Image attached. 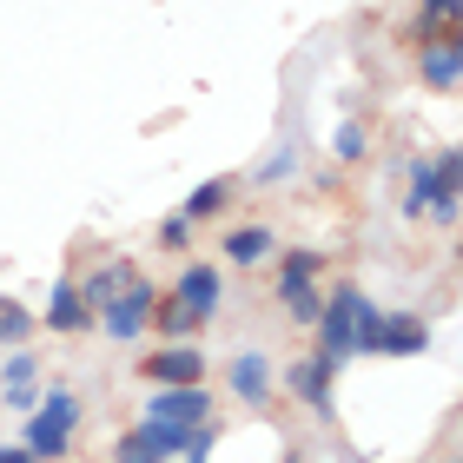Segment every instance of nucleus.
Here are the masks:
<instances>
[{
  "label": "nucleus",
  "mask_w": 463,
  "mask_h": 463,
  "mask_svg": "<svg viewBox=\"0 0 463 463\" xmlns=\"http://www.w3.org/2000/svg\"><path fill=\"white\" fill-rule=\"evenodd\" d=\"M73 437H80V397L67 384H47L40 404L27 411V437H20V444L33 450V463H67Z\"/></svg>",
  "instance_id": "nucleus-1"
},
{
  "label": "nucleus",
  "mask_w": 463,
  "mask_h": 463,
  "mask_svg": "<svg viewBox=\"0 0 463 463\" xmlns=\"http://www.w3.org/2000/svg\"><path fill=\"white\" fill-rule=\"evenodd\" d=\"M318 271H325V251H311V245L279 251V285H271V291H279V305H285L291 325H311V318H318V305H325Z\"/></svg>",
  "instance_id": "nucleus-2"
},
{
  "label": "nucleus",
  "mask_w": 463,
  "mask_h": 463,
  "mask_svg": "<svg viewBox=\"0 0 463 463\" xmlns=\"http://www.w3.org/2000/svg\"><path fill=\"white\" fill-rule=\"evenodd\" d=\"M153 298H159V285L153 279H139V271H133V279H126L119 291H113V298L107 305H99V331H107V338H119V345H133V338H146V325H153Z\"/></svg>",
  "instance_id": "nucleus-3"
},
{
  "label": "nucleus",
  "mask_w": 463,
  "mask_h": 463,
  "mask_svg": "<svg viewBox=\"0 0 463 463\" xmlns=\"http://www.w3.org/2000/svg\"><path fill=\"white\" fill-rule=\"evenodd\" d=\"M357 298H364V285H338V291H325L318 318H311V331H318V357H331V364H345V357H351V318H357Z\"/></svg>",
  "instance_id": "nucleus-4"
},
{
  "label": "nucleus",
  "mask_w": 463,
  "mask_h": 463,
  "mask_svg": "<svg viewBox=\"0 0 463 463\" xmlns=\"http://www.w3.org/2000/svg\"><path fill=\"white\" fill-rule=\"evenodd\" d=\"M173 298L193 311L199 325H213L219 305H225V265H213V259H185L179 279H173Z\"/></svg>",
  "instance_id": "nucleus-5"
},
{
  "label": "nucleus",
  "mask_w": 463,
  "mask_h": 463,
  "mask_svg": "<svg viewBox=\"0 0 463 463\" xmlns=\"http://www.w3.org/2000/svg\"><path fill=\"white\" fill-rule=\"evenodd\" d=\"M205 351L193 338H173V345H159V351H146L139 357V377L146 384H205Z\"/></svg>",
  "instance_id": "nucleus-6"
},
{
  "label": "nucleus",
  "mask_w": 463,
  "mask_h": 463,
  "mask_svg": "<svg viewBox=\"0 0 463 463\" xmlns=\"http://www.w3.org/2000/svg\"><path fill=\"white\" fill-rule=\"evenodd\" d=\"M146 417L153 424H205L213 417V384H146Z\"/></svg>",
  "instance_id": "nucleus-7"
},
{
  "label": "nucleus",
  "mask_w": 463,
  "mask_h": 463,
  "mask_svg": "<svg viewBox=\"0 0 463 463\" xmlns=\"http://www.w3.org/2000/svg\"><path fill=\"white\" fill-rule=\"evenodd\" d=\"M285 391L298 397L311 417H331V411H338V404H331V391H338V364H331V357H318V351H305L298 364L285 371Z\"/></svg>",
  "instance_id": "nucleus-8"
},
{
  "label": "nucleus",
  "mask_w": 463,
  "mask_h": 463,
  "mask_svg": "<svg viewBox=\"0 0 463 463\" xmlns=\"http://www.w3.org/2000/svg\"><path fill=\"white\" fill-rule=\"evenodd\" d=\"M271 384H279V364H271V351H259V345L232 351V364H225V391L239 397V404H271Z\"/></svg>",
  "instance_id": "nucleus-9"
},
{
  "label": "nucleus",
  "mask_w": 463,
  "mask_h": 463,
  "mask_svg": "<svg viewBox=\"0 0 463 463\" xmlns=\"http://www.w3.org/2000/svg\"><path fill=\"white\" fill-rule=\"evenodd\" d=\"M40 325H47L53 338H87V331H93V305L80 298L73 271H67V279H53V291H47V311H40Z\"/></svg>",
  "instance_id": "nucleus-10"
},
{
  "label": "nucleus",
  "mask_w": 463,
  "mask_h": 463,
  "mask_svg": "<svg viewBox=\"0 0 463 463\" xmlns=\"http://www.w3.org/2000/svg\"><path fill=\"white\" fill-rule=\"evenodd\" d=\"M0 404L20 411V417L40 404V351H27V345L7 351V364H0Z\"/></svg>",
  "instance_id": "nucleus-11"
},
{
  "label": "nucleus",
  "mask_w": 463,
  "mask_h": 463,
  "mask_svg": "<svg viewBox=\"0 0 463 463\" xmlns=\"http://www.w3.org/2000/svg\"><path fill=\"white\" fill-rule=\"evenodd\" d=\"M417 80H424L430 93H457L463 87V40H430V47H417Z\"/></svg>",
  "instance_id": "nucleus-12"
},
{
  "label": "nucleus",
  "mask_w": 463,
  "mask_h": 463,
  "mask_svg": "<svg viewBox=\"0 0 463 463\" xmlns=\"http://www.w3.org/2000/svg\"><path fill=\"white\" fill-rule=\"evenodd\" d=\"M219 251H225V265H271V259H279V232H271L265 219L232 225L225 239H219Z\"/></svg>",
  "instance_id": "nucleus-13"
},
{
  "label": "nucleus",
  "mask_w": 463,
  "mask_h": 463,
  "mask_svg": "<svg viewBox=\"0 0 463 463\" xmlns=\"http://www.w3.org/2000/svg\"><path fill=\"white\" fill-rule=\"evenodd\" d=\"M430 40H463V0H417L411 47H430Z\"/></svg>",
  "instance_id": "nucleus-14"
},
{
  "label": "nucleus",
  "mask_w": 463,
  "mask_h": 463,
  "mask_svg": "<svg viewBox=\"0 0 463 463\" xmlns=\"http://www.w3.org/2000/svg\"><path fill=\"white\" fill-rule=\"evenodd\" d=\"M430 351V325L417 311H384V345L377 357H424Z\"/></svg>",
  "instance_id": "nucleus-15"
},
{
  "label": "nucleus",
  "mask_w": 463,
  "mask_h": 463,
  "mask_svg": "<svg viewBox=\"0 0 463 463\" xmlns=\"http://www.w3.org/2000/svg\"><path fill=\"white\" fill-rule=\"evenodd\" d=\"M232 199H239V185H232V179H199L193 193H185L179 213L193 219V225H205V219H225V213H232Z\"/></svg>",
  "instance_id": "nucleus-16"
},
{
  "label": "nucleus",
  "mask_w": 463,
  "mask_h": 463,
  "mask_svg": "<svg viewBox=\"0 0 463 463\" xmlns=\"http://www.w3.org/2000/svg\"><path fill=\"white\" fill-rule=\"evenodd\" d=\"M133 271H139L133 259H107V265H93V271H87V279H73V285H80V298H87V305H93V318H99V305H107V298H113V291H119L126 279H133Z\"/></svg>",
  "instance_id": "nucleus-17"
},
{
  "label": "nucleus",
  "mask_w": 463,
  "mask_h": 463,
  "mask_svg": "<svg viewBox=\"0 0 463 463\" xmlns=\"http://www.w3.org/2000/svg\"><path fill=\"white\" fill-rule=\"evenodd\" d=\"M33 338H40V311L0 291V351H14V345H33Z\"/></svg>",
  "instance_id": "nucleus-18"
},
{
  "label": "nucleus",
  "mask_w": 463,
  "mask_h": 463,
  "mask_svg": "<svg viewBox=\"0 0 463 463\" xmlns=\"http://www.w3.org/2000/svg\"><path fill=\"white\" fill-rule=\"evenodd\" d=\"M146 331L173 345V338H193V331H199V318H193V311H185V305L173 298V291H159V298H153V325H146Z\"/></svg>",
  "instance_id": "nucleus-19"
},
{
  "label": "nucleus",
  "mask_w": 463,
  "mask_h": 463,
  "mask_svg": "<svg viewBox=\"0 0 463 463\" xmlns=\"http://www.w3.org/2000/svg\"><path fill=\"white\" fill-rule=\"evenodd\" d=\"M377 345H384V305H377V298H357V318H351V357H357V351L377 357Z\"/></svg>",
  "instance_id": "nucleus-20"
},
{
  "label": "nucleus",
  "mask_w": 463,
  "mask_h": 463,
  "mask_svg": "<svg viewBox=\"0 0 463 463\" xmlns=\"http://www.w3.org/2000/svg\"><path fill=\"white\" fill-rule=\"evenodd\" d=\"M153 251H165V259H185V251H193V219H185V213L159 219V232H153Z\"/></svg>",
  "instance_id": "nucleus-21"
},
{
  "label": "nucleus",
  "mask_w": 463,
  "mask_h": 463,
  "mask_svg": "<svg viewBox=\"0 0 463 463\" xmlns=\"http://www.w3.org/2000/svg\"><path fill=\"white\" fill-rule=\"evenodd\" d=\"M331 153H338L345 165H357V159L371 153V126H364V119H345V126H338V139H331Z\"/></svg>",
  "instance_id": "nucleus-22"
},
{
  "label": "nucleus",
  "mask_w": 463,
  "mask_h": 463,
  "mask_svg": "<svg viewBox=\"0 0 463 463\" xmlns=\"http://www.w3.org/2000/svg\"><path fill=\"white\" fill-rule=\"evenodd\" d=\"M291 165H298V146H279L271 159H259V165H251V179H259V185H279V179L291 173Z\"/></svg>",
  "instance_id": "nucleus-23"
},
{
  "label": "nucleus",
  "mask_w": 463,
  "mask_h": 463,
  "mask_svg": "<svg viewBox=\"0 0 463 463\" xmlns=\"http://www.w3.org/2000/svg\"><path fill=\"white\" fill-rule=\"evenodd\" d=\"M113 463H165V457H153V444H146V430H126L119 444H113Z\"/></svg>",
  "instance_id": "nucleus-24"
},
{
  "label": "nucleus",
  "mask_w": 463,
  "mask_h": 463,
  "mask_svg": "<svg viewBox=\"0 0 463 463\" xmlns=\"http://www.w3.org/2000/svg\"><path fill=\"white\" fill-rule=\"evenodd\" d=\"M0 463H33V450L27 444H0Z\"/></svg>",
  "instance_id": "nucleus-25"
},
{
  "label": "nucleus",
  "mask_w": 463,
  "mask_h": 463,
  "mask_svg": "<svg viewBox=\"0 0 463 463\" xmlns=\"http://www.w3.org/2000/svg\"><path fill=\"white\" fill-rule=\"evenodd\" d=\"M279 463H305V450H298V444H291V450H285V457H279Z\"/></svg>",
  "instance_id": "nucleus-26"
},
{
  "label": "nucleus",
  "mask_w": 463,
  "mask_h": 463,
  "mask_svg": "<svg viewBox=\"0 0 463 463\" xmlns=\"http://www.w3.org/2000/svg\"><path fill=\"white\" fill-rule=\"evenodd\" d=\"M185 463H205V457H193V450H185Z\"/></svg>",
  "instance_id": "nucleus-27"
},
{
  "label": "nucleus",
  "mask_w": 463,
  "mask_h": 463,
  "mask_svg": "<svg viewBox=\"0 0 463 463\" xmlns=\"http://www.w3.org/2000/svg\"><path fill=\"white\" fill-rule=\"evenodd\" d=\"M444 463H457V457H444Z\"/></svg>",
  "instance_id": "nucleus-28"
}]
</instances>
